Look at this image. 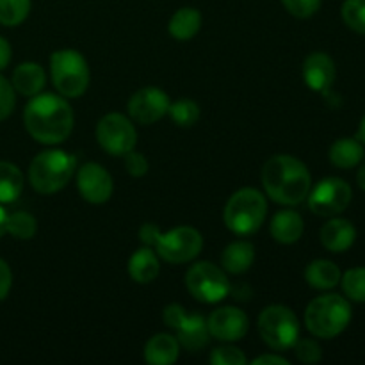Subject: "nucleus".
I'll list each match as a JSON object with an SVG mask.
<instances>
[{"label":"nucleus","instance_id":"f257e3e1","mask_svg":"<svg viewBox=\"0 0 365 365\" xmlns=\"http://www.w3.org/2000/svg\"><path fill=\"white\" fill-rule=\"evenodd\" d=\"M73 110L64 96L45 95L32 96L24 113V123L34 141L43 145H59L70 138L73 130Z\"/></svg>","mask_w":365,"mask_h":365},{"label":"nucleus","instance_id":"f03ea898","mask_svg":"<svg viewBox=\"0 0 365 365\" xmlns=\"http://www.w3.org/2000/svg\"><path fill=\"white\" fill-rule=\"evenodd\" d=\"M262 185L280 205H298L309 196L312 177L305 164L292 155H274L264 164Z\"/></svg>","mask_w":365,"mask_h":365},{"label":"nucleus","instance_id":"7ed1b4c3","mask_svg":"<svg viewBox=\"0 0 365 365\" xmlns=\"http://www.w3.org/2000/svg\"><path fill=\"white\" fill-rule=\"evenodd\" d=\"M139 237L155 253L170 264H185L195 260L203 248V237L196 228L177 227L173 230L163 232L153 223H145L139 230Z\"/></svg>","mask_w":365,"mask_h":365},{"label":"nucleus","instance_id":"20e7f679","mask_svg":"<svg viewBox=\"0 0 365 365\" xmlns=\"http://www.w3.org/2000/svg\"><path fill=\"white\" fill-rule=\"evenodd\" d=\"M351 305L339 294H324L312 299L305 310V327L314 337L334 339L348 328Z\"/></svg>","mask_w":365,"mask_h":365},{"label":"nucleus","instance_id":"39448f33","mask_svg":"<svg viewBox=\"0 0 365 365\" xmlns=\"http://www.w3.org/2000/svg\"><path fill=\"white\" fill-rule=\"evenodd\" d=\"M77 159L63 150L38 153L29 168V180L39 195H53L68 185L75 173Z\"/></svg>","mask_w":365,"mask_h":365},{"label":"nucleus","instance_id":"423d86ee","mask_svg":"<svg viewBox=\"0 0 365 365\" xmlns=\"http://www.w3.org/2000/svg\"><path fill=\"white\" fill-rule=\"evenodd\" d=\"M267 216V202L260 191L242 187L228 198L223 210V220L228 230L237 235L255 234Z\"/></svg>","mask_w":365,"mask_h":365},{"label":"nucleus","instance_id":"0eeeda50","mask_svg":"<svg viewBox=\"0 0 365 365\" xmlns=\"http://www.w3.org/2000/svg\"><path fill=\"white\" fill-rule=\"evenodd\" d=\"M50 75L56 89L64 98H78L89 86V66L81 52L57 50L50 56Z\"/></svg>","mask_w":365,"mask_h":365},{"label":"nucleus","instance_id":"6e6552de","mask_svg":"<svg viewBox=\"0 0 365 365\" xmlns=\"http://www.w3.org/2000/svg\"><path fill=\"white\" fill-rule=\"evenodd\" d=\"M259 334L271 349L287 351L299 339V321L289 307L271 305L260 312Z\"/></svg>","mask_w":365,"mask_h":365},{"label":"nucleus","instance_id":"1a4fd4ad","mask_svg":"<svg viewBox=\"0 0 365 365\" xmlns=\"http://www.w3.org/2000/svg\"><path fill=\"white\" fill-rule=\"evenodd\" d=\"M185 285L192 298L202 303H220L230 292L227 274L212 262H196L189 267Z\"/></svg>","mask_w":365,"mask_h":365},{"label":"nucleus","instance_id":"9d476101","mask_svg":"<svg viewBox=\"0 0 365 365\" xmlns=\"http://www.w3.org/2000/svg\"><path fill=\"white\" fill-rule=\"evenodd\" d=\"M164 323L177 331V341L187 351H200L207 346L210 337L207 321L200 314H185L180 305L173 303L164 309Z\"/></svg>","mask_w":365,"mask_h":365},{"label":"nucleus","instance_id":"9b49d317","mask_svg":"<svg viewBox=\"0 0 365 365\" xmlns=\"http://www.w3.org/2000/svg\"><path fill=\"white\" fill-rule=\"evenodd\" d=\"M309 207L316 216L334 217L344 212L351 203L353 192L348 182L337 177L323 178L312 191L309 192Z\"/></svg>","mask_w":365,"mask_h":365},{"label":"nucleus","instance_id":"f8f14e48","mask_svg":"<svg viewBox=\"0 0 365 365\" xmlns=\"http://www.w3.org/2000/svg\"><path fill=\"white\" fill-rule=\"evenodd\" d=\"M96 141L110 155L123 157L135 148L138 134L128 118L120 113L106 114L96 125Z\"/></svg>","mask_w":365,"mask_h":365},{"label":"nucleus","instance_id":"ddd939ff","mask_svg":"<svg viewBox=\"0 0 365 365\" xmlns=\"http://www.w3.org/2000/svg\"><path fill=\"white\" fill-rule=\"evenodd\" d=\"M170 96L159 88H143L128 100V114L141 125H152L163 120L170 110Z\"/></svg>","mask_w":365,"mask_h":365},{"label":"nucleus","instance_id":"4468645a","mask_svg":"<svg viewBox=\"0 0 365 365\" xmlns=\"http://www.w3.org/2000/svg\"><path fill=\"white\" fill-rule=\"evenodd\" d=\"M77 187L82 198L95 205L106 203L114 191L113 177L109 171L96 163H88L78 170Z\"/></svg>","mask_w":365,"mask_h":365},{"label":"nucleus","instance_id":"2eb2a0df","mask_svg":"<svg viewBox=\"0 0 365 365\" xmlns=\"http://www.w3.org/2000/svg\"><path fill=\"white\" fill-rule=\"evenodd\" d=\"M207 327H209L210 335L217 341L235 342L241 341L248 334L250 321L241 309L221 307L210 314V317L207 319Z\"/></svg>","mask_w":365,"mask_h":365},{"label":"nucleus","instance_id":"dca6fc26","mask_svg":"<svg viewBox=\"0 0 365 365\" xmlns=\"http://www.w3.org/2000/svg\"><path fill=\"white\" fill-rule=\"evenodd\" d=\"M303 78L310 89L328 95L335 81V63L328 53H310L303 63Z\"/></svg>","mask_w":365,"mask_h":365},{"label":"nucleus","instance_id":"f3484780","mask_svg":"<svg viewBox=\"0 0 365 365\" xmlns=\"http://www.w3.org/2000/svg\"><path fill=\"white\" fill-rule=\"evenodd\" d=\"M355 239L356 228L353 227L351 221L342 217H334L321 228V242L331 253L348 252L355 245Z\"/></svg>","mask_w":365,"mask_h":365},{"label":"nucleus","instance_id":"a211bd4d","mask_svg":"<svg viewBox=\"0 0 365 365\" xmlns=\"http://www.w3.org/2000/svg\"><path fill=\"white\" fill-rule=\"evenodd\" d=\"M180 344L177 337L170 334H157L146 342L145 360L152 365H171L178 360Z\"/></svg>","mask_w":365,"mask_h":365},{"label":"nucleus","instance_id":"6ab92c4d","mask_svg":"<svg viewBox=\"0 0 365 365\" xmlns=\"http://www.w3.org/2000/svg\"><path fill=\"white\" fill-rule=\"evenodd\" d=\"M271 235L280 245H294L303 235V217L296 210H280L271 220Z\"/></svg>","mask_w":365,"mask_h":365},{"label":"nucleus","instance_id":"aec40b11","mask_svg":"<svg viewBox=\"0 0 365 365\" xmlns=\"http://www.w3.org/2000/svg\"><path fill=\"white\" fill-rule=\"evenodd\" d=\"M13 84L14 91L24 96H36L41 93V89L46 84L45 70L38 63H21L13 71Z\"/></svg>","mask_w":365,"mask_h":365},{"label":"nucleus","instance_id":"412c9836","mask_svg":"<svg viewBox=\"0 0 365 365\" xmlns=\"http://www.w3.org/2000/svg\"><path fill=\"white\" fill-rule=\"evenodd\" d=\"M159 257L150 246L139 248L128 260V274L138 284H152L159 277Z\"/></svg>","mask_w":365,"mask_h":365},{"label":"nucleus","instance_id":"4be33fe9","mask_svg":"<svg viewBox=\"0 0 365 365\" xmlns=\"http://www.w3.org/2000/svg\"><path fill=\"white\" fill-rule=\"evenodd\" d=\"M255 260V248L248 241H235L225 248L221 255V266L232 274H241L252 267Z\"/></svg>","mask_w":365,"mask_h":365},{"label":"nucleus","instance_id":"5701e85b","mask_svg":"<svg viewBox=\"0 0 365 365\" xmlns=\"http://www.w3.org/2000/svg\"><path fill=\"white\" fill-rule=\"evenodd\" d=\"M341 269L331 260L317 259L310 262L305 269L307 284L314 289H319V291L334 289L335 285L341 284Z\"/></svg>","mask_w":365,"mask_h":365},{"label":"nucleus","instance_id":"b1692460","mask_svg":"<svg viewBox=\"0 0 365 365\" xmlns=\"http://www.w3.org/2000/svg\"><path fill=\"white\" fill-rule=\"evenodd\" d=\"M364 159V145L359 139L342 138L331 145L330 160L335 168L341 170H351L359 166L360 160Z\"/></svg>","mask_w":365,"mask_h":365},{"label":"nucleus","instance_id":"393cba45","mask_svg":"<svg viewBox=\"0 0 365 365\" xmlns=\"http://www.w3.org/2000/svg\"><path fill=\"white\" fill-rule=\"evenodd\" d=\"M202 27V14L195 7H182L171 16L170 34L178 41H189L198 34Z\"/></svg>","mask_w":365,"mask_h":365},{"label":"nucleus","instance_id":"a878e982","mask_svg":"<svg viewBox=\"0 0 365 365\" xmlns=\"http://www.w3.org/2000/svg\"><path fill=\"white\" fill-rule=\"evenodd\" d=\"M24 191V175L13 163H0V203H13Z\"/></svg>","mask_w":365,"mask_h":365},{"label":"nucleus","instance_id":"bb28decb","mask_svg":"<svg viewBox=\"0 0 365 365\" xmlns=\"http://www.w3.org/2000/svg\"><path fill=\"white\" fill-rule=\"evenodd\" d=\"M38 230V221L32 214L29 212H13L7 214L6 221V232L13 235L14 239H20V241H29L36 235Z\"/></svg>","mask_w":365,"mask_h":365},{"label":"nucleus","instance_id":"cd10ccee","mask_svg":"<svg viewBox=\"0 0 365 365\" xmlns=\"http://www.w3.org/2000/svg\"><path fill=\"white\" fill-rule=\"evenodd\" d=\"M31 13V0H0V24L16 27Z\"/></svg>","mask_w":365,"mask_h":365},{"label":"nucleus","instance_id":"c85d7f7f","mask_svg":"<svg viewBox=\"0 0 365 365\" xmlns=\"http://www.w3.org/2000/svg\"><path fill=\"white\" fill-rule=\"evenodd\" d=\"M342 291L349 299L365 303V267H353L341 277Z\"/></svg>","mask_w":365,"mask_h":365},{"label":"nucleus","instance_id":"c756f323","mask_svg":"<svg viewBox=\"0 0 365 365\" xmlns=\"http://www.w3.org/2000/svg\"><path fill=\"white\" fill-rule=\"evenodd\" d=\"M168 113L178 127H192L200 118V107L192 100H178L171 103Z\"/></svg>","mask_w":365,"mask_h":365},{"label":"nucleus","instance_id":"7c9ffc66","mask_svg":"<svg viewBox=\"0 0 365 365\" xmlns=\"http://www.w3.org/2000/svg\"><path fill=\"white\" fill-rule=\"evenodd\" d=\"M341 13L351 31L365 36V0H344Z\"/></svg>","mask_w":365,"mask_h":365},{"label":"nucleus","instance_id":"2f4dec72","mask_svg":"<svg viewBox=\"0 0 365 365\" xmlns=\"http://www.w3.org/2000/svg\"><path fill=\"white\" fill-rule=\"evenodd\" d=\"M292 349H294L296 359L303 364H317L323 359L321 346L314 339H298Z\"/></svg>","mask_w":365,"mask_h":365},{"label":"nucleus","instance_id":"473e14b6","mask_svg":"<svg viewBox=\"0 0 365 365\" xmlns=\"http://www.w3.org/2000/svg\"><path fill=\"white\" fill-rule=\"evenodd\" d=\"M210 364L214 365H246L248 359L241 349L234 348V346H223V348L214 349L210 355Z\"/></svg>","mask_w":365,"mask_h":365},{"label":"nucleus","instance_id":"72a5a7b5","mask_svg":"<svg viewBox=\"0 0 365 365\" xmlns=\"http://www.w3.org/2000/svg\"><path fill=\"white\" fill-rule=\"evenodd\" d=\"M282 4L296 18L314 16L321 7V0H282Z\"/></svg>","mask_w":365,"mask_h":365},{"label":"nucleus","instance_id":"f704fd0d","mask_svg":"<svg viewBox=\"0 0 365 365\" xmlns=\"http://www.w3.org/2000/svg\"><path fill=\"white\" fill-rule=\"evenodd\" d=\"M16 103V95H14V88L4 75H0V121L6 120L14 109Z\"/></svg>","mask_w":365,"mask_h":365},{"label":"nucleus","instance_id":"c9c22d12","mask_svg":"<svg viewBox=\"0 0 365 365\" xmlns=\"http://www.w3.org/2000/svg\"><path fill=\"white\" fill-rule=\"evenodd\" d=\"M125 168H127L128 173L132 177L139 178V177H145L148 173V160L143 153L135 152V150H130V152L125 153Z\"/></svg>","mask_w":365,"mask_h":365},{"label":"nucleus","instance_id":"e433bc0d","mask_svg":"<svg viewBox=\"0 0 365 365\" xmlns=\"http://www.w3.org/2000/svg\"><path fill=\"white\" fill-rule=\"evenodd\" d=\"M13 285V273L6 260L0 259V299H6Z\"/></svg>","mask_w":365,"mask_h":365},{"label":"nucleus","instance_id":"4c0bfd02","mask_svg":"<svg viewBox=\"0 0 365 365\" xmlns=\"http://www.w3.org/2000/svg\"><path fill=\"white\" fill-rule=\"evenodd\" d=\"M255 365H289V360L282 355H262L253 360Z\"/></svg>","mask_w":365,"mask_h":365},{"label":"nucleus","instance_id":"58836bf2","mask_svg":"<svg viewBox=\"0 0 365 365\" xmlns=\"http://www.w3.org/2000/svg\"><path fill=\"white\" fill-rule=\"evenodd\" d=\"M11 61V45L0 36V71L9 64Z\"/></svg>","mask_w":365,"mask_h":365},{"label":"nucleus","instance_id":"ea45409f","mask_svg":"<svg viewBox=\"0 0 365 365\" xmlns=\"http://www.w3.org/2000/svg\"><path fill=\"white\" fill-rule=\"evenodd\" d=\"M6 221H7V212L4 210V207L0 205V237L6 234Z\"/></svg>","mask_w":365,"mask_h":365},{"label":"nucleus","instance_id":"a19ab883","mask_svg":"<svg viewBox=\"0 0 365 365\" xmlns=\"http://www.w3.org/2000/svg\"><path fill=\"white\" fill-rule=\"evenodd\" d=\"M356 182H359L360 189L365 191V163H364V166H360L359 173H356Z\"/></svg>","mask_w":365,"mask_h":365},{"label":"nucleus","instance_id":"79ce46f5","mask_svg":"<svg viewBox=\"0 0 365 365\" xmlns=\"http://www.w3.org/2000/svg\"><path fill=\"white\" fill-rule=\"evenodd\" d=\"M356 139H359L362 145H365V116L362 118V121H360L359 125V132H356Z\"/></svg>","mask_w":365,"mask_h":365}]
</instances>
